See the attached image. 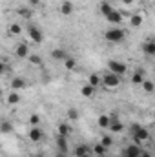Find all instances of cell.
<instances>
[{
	"instance_id": "obj_21",
	"label": "cell",
	"mask_w": 155,
	"mask_h": 157,
	"mask_svg": "<svg viewBox=\"0 0 155 157\" xmlns=\"http://www.w3.org/2000/svg\"><path fill=\"white\" fill-rule=\"evenodd\" d=\"M60 13L66 15V17H70V15L73 13V4H71V2H62V6H60Z\"/></svg>"
},
{
	"instance_id": "obj_5",
	"label": "cell",
	"mask_w": 155,
	"mask_h": 157,
	"mask_svg": "<svg viewBox=\"0 0 155 157\" xmlns=\"http://www.w3.org/2000/svg\"><path fill=\"white\" fill-rule=\"evenodd\" d=\"M28 35H29V39L33 40V42H37V44H40L44 40V35H42V31H40L37 26H29L28 28Z\"/></svg>"
},
{
	"instance_id": "obj_9",
	"label": "cell",
	"mask_w": 155,
	"mask_h": 157,
	"mask_svg": "<svg viewBox=\"0 0 155 157\" xmlns=\"http://www.w3.org/2000/svg\"><path fill=\"white\" fill-rule=\"evenodd\" d=\"M15 55H17L18 59H28V57H29V48H28V44H18L17 49H15Z\"/></svg>"
},
{
	"instance_id": "obj_24",
	"label": "cell",
	"mask_w": 155,
	"mask_h": 157,
	"mask_svg": "<svg viewBox=\"0 0 155 157\" xmlns=\"http://www.w3.org/2000/svg\"><path fill=\"white\" fill-rule=\"evenodd\" d=\"M141 86L144 88V91H146V93H153V90H155V84L150 80V78H144Z\"/></svg>"
},
{
	"instance_id": "obj_37",
	"label": "cell",
	"mask_w": 155,
	"mask_h": 157,
	"mask_svg": "<svg viewBox=\"0 0 155 157\" xmlns=\"http://www.w3.org/2000/svg\"><path fill=\"white\" fill-rule=\"evenodd\" d=\"M31 157H46L44 152H35V154H31Z\"/></svg>"
},
{
	"instance_id": "obj_16",
	"label": "cell",
	"mask_w": 155,
	"mask_h": 157,
	"mask_svg": "<svg viewBox=\"0 0 155 157\" xmlns=\"http://www.w3.org/2000/svg\"><path fill=\"white\" fill-rule=\"evenodd\" d=\"M142 51H144L146 55H150V57H152V55H155V42H153V40L144 42V44H142Z\"/></svg>"
},
{
	"instance_id": "obj_40",
	"label": "cell",
	"mask_w": 155,
	"mask_h": 157,
	"mask_svg": "<svg viewBox=\"0 0 155 157\" xmlns=\"http://www.w3.org/2000/svg\"><path fill=\"white\" fill-rule=\"evenodd\" d=\"M122 157H135V155H128V154H122Z\"/></svg>"
},
{
	"instance_id": "obj_12",
	"label": "cell",
	"mask_w": 155,
	"mask_h": 157,
	"mask_svg": "<svg viewBox=\"0 0 155 157\" xmlns=\"http://www.w3.org/2000/svg\"><path fill=\"white\" fill-rule=\"evenodd\" d=\"M57 148H59V152L68 154V137H64V135H57Z\"/></svg>"
},
{
	"instance_id": "obj_8",
	"label": "cell",
	"mask_w": 155,
	"mask_h": 157,
	"mask_svg": "<svg viewBox=\"0 0 155 157\" xmlns=\"http://www.w3.org/2000/svg\"><path fill=\"white\" fill-rule=\"evenodd\" d=\"M106 20H108L110 24H122V22H124V17H122V13H120V11L113 9V11L106 17Z\"/></svg>"
},
{
	"instance_id": "obj_10",
	"label": "cell",
	"mask_w": 155,
	"mask_h": 157,
	"mask_svg": "<svg viewBox=\"0 0 155 157\" xmlns=\"http://www.w3.org/2000/svg\"><path fill=\"white\" fill-rule=\"evenodd\" d=\"M51 59H53V60H62V62H64V60L68 59V51L62 49V48H57V49L51 51Z\"/></svg>"
},
{
	"instance_id": "obj_34",
	"label": "cell",
	"mask_w": 155,
	"mask_h": 157,
	"mask_svg": "<svg viewBox=\"0 0 155 157\" xmlns=\"http://www.w3.org/2000/svg\"><path fill=\"white\" fill-rule=\"evenodd\" d=\"M39 122H40V115L39 113H33V115L29 117V124H31V126H39Z\"/></svg>"
},
{
	"instance_id": "obj_36",
	"label": "cell",
	"mask_w": 155,
	"mask_h": 157,
	"mask_svg": "<svg viewBox=\"0 0 155 157\" xmlns=\"http://www.w3.org/2000/svg\"><path fill=\"white\" fill-rule=\"evenodd\" d=\"M28 4H29L31 7H35V6H39L40 4V0H28Z\"/></svg>"
},
{
	"instance_id": "obj_41",
	"label": "cell",
	"mask_w": 155,
	"mask_h": 157,
	"mask_svg": "<svg viewBox=\"0 0 155 157\" xmlns=\"http://www.w3.org/2000/svg\"><path fill=\"white\" fill-rule=\"evenodd\" d=\"M2 95H4V91H2V90H0V97H2Z\"/></svg>"
},
{
	"instance_id": "obj_13",
	"label": "cell",
	"mask_w": 155,
	"mask_h": 157,
	"mask_svg": "<svg viewBox=\"0 0 155 157\" xmlns=\"http://www.w3.org/2000/svg\"><path fill=\"white\" fill-rule=\"evenodd\" d=\"M89 152H91V148H89L88 144H78L73 154H75V157H88L89 155Z\"/></svg>"
},
{
	"instance_id": "obj_26",
	"label": "cell",
	"mask_w": 155,
	"mask_h": 157,
	"mask_svg": "<svg viewBox=\"0 0 155 157\" xmlns=\"http://www.w3.org/2000/svg\"><path fill=\"white\" fill-rule=\"evenodd\" d=\"M64 68H66V70H75V68H77V60L71 59V57H68V59L64 60Z\"/></svg>"
},
{
	"instance_id": "obj_33",
	"label": "cell",
	"mask_w": 155,
	"mask_h": 157,
	"mask_svg": "<svg viewBox=\"0 0 155 157\" xmlns=\"http://www.w3.org/2000/svg\"><path fill=\"white\" fill-rule=\"evenodd\" d=\"M28 59H29L31 64H35V66H42V57H39V55H29Z\"/></svg>"
},
{
	"instance_id": "obj_28",
	"label": "cell",
	"mask_w": 155,
	"mask_h": 157,
	"mask_svg": "<svg viewBox=\"0 0 155 157\" xmlns=\"http://www.w3.org/2000/svg\"><path fill=\"white\" fill-rule=\"evenodd\" d=\"M130 24H131L133 28L141 26V24H142V15H133V17L130 18Z\"/></svg>"
},
{
	"instance_id": "obj_11",
	"label": "cell",
	"mask_w": 155,
	"mask_h": 157,
	"mask_svg": "<svg viewBox=\"0 0 155 157\" xmlns=\"http://www.w3.org/2000/svg\"><path fill=\"white\" fill-rule=\"evenodd\" d=\"M141 152H142V148H141V144H128L126 148H124V154H128V155H135V157H139L141 155Z\"/></svg>"
},
{
	"instance_id": "obj_7",
	"label": "cell",
	"mask_w": 155,
	"mask_h": 157,
	"mask_svg": "<svg viewBox=\"0 0 155 157\" xmlns=\"http://www.w3.org/2000/svg\"><path fill=\"white\" fill-rule=\"evenodd\" d=\"M44 139V132L40 130L39 126H31V130H29V141L31 143H39Z\"/></svg>"
},
{
	"instance_id": "obj_20",
	"label": "cell",
	"mask_w": 155,
	"mask_h": 157,
	"mask_svg": "<svg viewBox=\"0 0 155 157\" xmlns=\"http://www.w3.org/2000/svg\"><path fill=\"white\" fill-rule=\"evenodd\" d=\"M70 133H71V126H70L68 122H59V135L68 137Z\"/></svg>"
},
{
	"instance_id": "obj_19",
	"label": "cell",
	"mask_w": 155,
	"mask_h": 157,
	"mask_svg": "<svg viewBox=\"0 0 155 157\" xmlns=\"http://www.w3.org/2000/svg\"><path fill=\"white\" fill-rule=\"evenodd\" d=\"M6 101H7V104H18L20 102V93L18 91H11V93H7Z\"/></svg>"
},
{
	"instance_id": "obj_35",
	"label": "cell",
	"mask_w": 155,
	"mask_h": 157,
	"mask_svg": "<svg viewBox=\"0 0 155 157\" xmlns=\"http://www.w3.org/2000/svg\"><path fill=\"white\" fill-rule=\"evenodd\" d=\"M6 70H7V66L0 60V75H4V73H6Z\"/></svg>"
},
{
	"instance_id": "obj_17",
	"label": "cell",
	"mask_w": 155,
	"mask_h": 157,
	"mask_svg": "<svg viewBox=\"0 0 155 157\" xmlns=\"http://www.w3.org/2000/svg\"><path fill=\"white\" fill-rule=\"evenodd\" d=\"M91 152H93L97 157H104L106 154H108V148H106V146H102V144L99 143V144H95V146L91 148Z\"/></svg>"
},
{
	"instance_id": "obj_31",
	"label": "cell",
	"mask_w": 155,
	"mask_h": 157,
	"mask_svg": "<svg viewBox=\"0 0 155 157\" xmlns=\"http://www.w3.org/2000/svg\"><path fill=\"white\" fill-rule=\"evenodd\" d=\"M18 15H20L22 18L29 20V18H31V9H28V7H20V9H18Z\"/></svg>"
},
{
	"instance_id": "obj_15",
	"label": "cell",
	"mask_w": 155,
	"mask_h": 157,
	"mask_svg": "<svg viewBox=\"0 0 155 157\" xmlns=\"http://www.w3.org/2000/svg\"><path fill=\"white\" fill-rule=\"evenodd\" d=\"M88 84H89V86H93V88H99V86L102 84V77H100L99 73H91L89 78H88Z\"/></svg>"
},
{
	"instance_id": "obj_32",
	"label": "cell",
	"mask_w": 155,
	"mask_h": 157,
	"mask_svg": "<svg viewBox=\"0 0 155 157\" xmlns=\"http://www.w3.org/2000/svg\"><path fill=\"white\" fill-rule=\"evenodd\" d=\"M77 119H78L77 108H68V121H77Z\"/></svg>"
},
{
	"instance_id": "obj_27",
	"label": "cell",
	"mask_w": 155,
	"mask_h": 157,
	"mask_svg": "<svg viewBox=\"0 0 155 157\" xmlns=\"http://www.w3.org/2000/svg\"><path fill=\"white\" fill-rule=\"evenodd\" d=\"M11 130H13L11 122H7V121H2V122H0V132H2V133H11Z\"/></svg>"
},
{
	"instance_id": "obj_14",
	"label": "cell",
	"mask_w": 155,
	"mask_h": 157,
	"mask_svg": "<svg viewBox=\"0 0 155 157\" xmlns=\"http://www.w3.org/2000/svg\"><path fill=\"white\" fill-rule=\"evenodd\" d=\"M108 128H110V132L112 133H120V132H124V124L120 122V121H110V124H108Z\"/></svg>"
},
{
	"instance_id": "obj_4",
	"label": "cell",
	"mask_w": 155,
	"mask_h": 157,
	"mask_svg": "<svg viewBox=\"0 0 155 157\" xmlns=\"http://www.w3.org/2000/svg\"><path fill=\"white\" fill-rule=\"evenodd\" d=\"M120 80L122 78L115 75V73H106L104 77H102V84L106 86V88H117L119 84H120Z\"/></svg>"
},
{
	"instance_id": "obj_23",
	"label": "cell",
	"mask_w": 155,
	"mask_h": 157,
	"mask_svg": "<svg viewBox=\"0 0 155 157\" xmlns=\"http://www.w3.org/2000/svg\"><path fill=\"white\" fill-rule=\"evenodd\" d=\"M144 78H146L144 77V71H142V70H137V71L131 75V82H133V84H142Z\"/></svg>"
},
{
	"instance_id": "obj_30",
	"label": "cell",
	"mask_w": 155,
	"mask_h": 157,
	"mask_svg": "<svg viewBox=\"0 0 155 157\" xmlns=\"http://www.w3.org/2000/svg\"><path fill=\"white\" fill-rule=\"evenodd\" d=\"M97 124H99L100 128H108V124H110V117H108V115H100V117L97 119Z\"/></svg>"
},
{
	"instance_id": "obj_29",
	"label": "cell",
	"mask_w": 155,
	"mask_h": 157,
	"mask_svg": "<svg viewBox=\"0 0 155 157\" xmlns=\"http://www.w3.org/2000/svg\"><path fill=\"white\" fill-rule=\"evenodd\" d=\"M100 144H102V146H106V148H110V146L113 144V137H112V135H102Z\"/></svg>"
},
{
	"instance_id": "obj_39",
	"label": "cell",
	"mask_w": 155,
	"mask_h": 157,
	"mask_svg": "<svg viewBox=\"0 0 155 157\" xmlns=\"http://www.w3.org/2000/svg\"><path fill=\"white\" fill-rule=\"evenodd\" d=\"M122 2H124L126 6H130V4H133V0H122Z\"/></svg>"
},
{
	"instance_id": "obj_38",
	"label": "cell",
	"mask_w": 155,
	"mask_h": 157,
	"mask_svg": "<svg viewBox=\"0 0 155 157\" xmlns=\"http://www.w3.org/2000/svg\"><path fill=\"white\" fill-rule=\"evenodd\" d=\"M139 157H152V154H150V152H146V150H142V152H141V155Z\"/></svg>"
},
{
	"instance_id": "obj_1",
	"label": "cell",
	"mask_w": 155,
	"mask_h": 157,
	"mask_svg": "<svg viewBox=\"0 0 155 157\" xmlns=\"http://www.w3.org/2000/svg\"><path fill=\"white\" fill-rule=\"evenodd\" d=\"M130 133H131V139L135 141V144H141V143L150 139V132L144 126H141V124H131Z\"/></svg>"
},
{
	"instance_id": "obj_18",
	"label": "cell",
	"mask_w": 155,
	"mask_h": 157,
	"mask_svg": "<svg viewBox=\"0 0 155 157\" xmlns=\"http://www.w3.org/2000/svg\"><path fill=\"white\" fill-rule=\"evenodd\" d=\"M80 93L84 95V97H93L95 93H97V88H93V86H89V84H86V86H82V90H80Z\"/></svg>"
},
{
	"instance_id": "obj_2",
	"label": "cell",
	"mask_w": 155,
	"mask_h": 157,
	"mask_svg": "<svg viewBox=\"0 0 155 157\" xmlns=\"http://www.w3.org/2000/svg\"><path fill=\"white\" fill-rule=\"evenodd\" d=\"M108 70H110V73H115L119 77H124L126 71H128V66L124 62H120V60L112 59V60H108Z\"/></svg>"
},
{
	"instance_id": "obj_25",
	"label": "cell",
	"mask_w": 155,
	"mask_h": 157,
	"mask_svg": "<svg viewBox=\"0 0 155 157\" xmlns=\"http://www.w3.org/2000/svg\"><path fill=\"white\" fill-rule=\"evenodd\" d=\"M7 31H9V35H20L22 33V28H20V24H9V28H7Z\"/></svg>"
},
{
	"instance_id": "obj_6",
	"label": "cell",
	"mask_w": 155,
	"mask_h": 157,
	"mask_svg": "<svg viewBox=\"0 0 155 157\" xmlns=\"http://www.w3.org/2000/svg\"><path fill=\"white\" fill-rule=\"evenodd\" d=\"M11 91H20V90H26V78L24 77H15V78H11Z\"/></svg>"
},
{
	"instance_id": "obj_3",
	"label": "cell",
	"mask_w": 155,
	"mask_h": 157,
	"mask_svg": "<svg viewBox=\"0 0 155 157\" xmlns=\"http://www.w3.org/2000/svg\"><path fill=\"white\" fill-rule=\"evenodd\" d=\"M124 37H126V31L120 28H112L104 33V39L108 42H120V40H124Z\"/></svg>"
},
{
	"instance_id": "obj_22",
	"label": "cell",
	"mask_w": 155,
	"mask_h": 157,
	"mask_svg": "<svg viewBox=\"0 0 155 157\" xmlns=\"http://www.w3.org/2000/svg\"><path fill=\"white\" fill-rule=\"evenodd\" d=\"M99 9H100V13H102L104 17H108V15L113 11V7H112L110 2H100V4H99Z\"/></svg>"
}]
</instances>
